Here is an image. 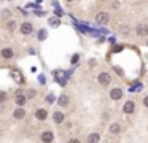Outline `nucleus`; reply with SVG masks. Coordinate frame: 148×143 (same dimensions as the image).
Listing matches in <instances>:
<instances>
[{
	"label": "nucleus",
	"instance_id": "1",
	"mask_svg": "<svg viewBox=\"0 0 148 143\" xmlns=\"http://www.w3.org/2000/svg\"><path fill=\"white\" fill-rule=\"evenodd\" d=\"M108 21H110V16H108V13H105V11H100V13L96 14V22L97 24H107Z\"/></svg>",
	"mask_w": 148,
	"mask_h": 143
},
{
	"label": "nucleus",
	"instance_id": "2",
	"mask_svg": "<svg viewBox=\"0 0 148 143\" xmlns=\"http://www.w3.org/2000/svg\"><path fill=\"white\" fill-rule=\"evenodd\" d=\"M97 80H99V83H100L102 86H107V84H110V80H112V78H110V75H108L107 72H102Z\"/></svg>",
	"mask_w": 148,
	"mask_h": 143
},
{
	"label": "nucleus",
	"instance_id": "3",
	"mask_svg": "<svg viewBox=\"0 0 148 143\" xmlns=\"http://www.w3.org/2000/svg\"><path fill=\"white\" fill-rule=\"evenodd\" d=\"M135 32H137V35H140V37H147L148 35V26L147 24H139L137 27H135Z\"/></svg>",
	"mask_w": 148,
	"mask_h": 143
},
{
	"label": "nucleus",
	"instance_id": "4",
	"mask_svg": "<svg viewBox=\"0 0 148 143\" xmlns=\"http://www.w3.org/2000/svg\"><path fill=\"white\" fill-rule=\"evenodd\" d=\"M32 29H34V27H32L30 22H22V24H21V34H22V35H29L32 32Z\"/></svg>",
	"mask_w": 148,
	"mask_h": 143
},
{
	"label": "nucleus",
	"instance_id": "5",
	"mask_svg": "<svg viewBox=\"0 0 148 143\" xmlns=\"http://www.w3.org/2000/svg\"><path fill=\"white\" fill-rule=\"evenodd\" d=\"M134 110H135V105H134V102H131V100H128V102L123 105V111L128 113V115H131Z\"/></svg>",
	"mask_w": 148,
	"mask_h": 143
},
{
	"label": "nucleus",
	"instance_id": "6",
	"mask_svg": "<svg viewBox=\"0 0 148 143\" xmlns=\"http://www.w3.org/2000/svg\"><path fill=\"white\" fill-rule=\"evenodd\" d=\"M110 97L113 100H120L121 97H123V91H121V89H118V88L112 89V91H110Z\"/></svg>",
	"mask_w": 148,
	"mask_h": 143
},
{
	"label": "nucleus",
	"instance_id": "7",
	"mask_svg": "<svg viewBox=\"0 0 148 143\" xmlns=\"http://www.w3.org/2000/svg\"><path fill=\"white\" fill-rule=\"evenodd\" d=\"M53 138H54V135H53V132H49V130H46V132L41 134V142L43 143H51Z\"/></svg>",
	"mask_w": 148,
	"mask_h": 143
},
{
	"label": "nucleus",
	"instance_id": "8",
	"mask_svg": "<svg viewBox=\"0 0 148 143\" xmlns=\"http://www.w3.org/2000/svg\"><path fill=\"white\" fill-rule=\"evenodd\" d=\"M46 116H48V113H46V110H43V108H38L37 111H35V118H37L38 121H45Z\"/></svg>",
	"mask_w": 148,
	"mask_h": 143
},
{
	"label": "nucleus",
	"instance_id": "9",
	"mask_svg": "<svg viewBox=\"0 0 148 143\" xmlns=\"http://www.w3.org/2000/svg\"><path fill=\"white\" fill-rule=\"evenodd\" d=\"M24 116H26V110L21 108V107H19V108H16V110L13 111V118H16V119H22Z\"/></svg>",
	"mask_w": 148,
	"mask_h": 143
},
{
	"label": "nucleus",
	"instance_id": "10",
	"mask_svg": "<svg viewBox=\"0 0 148 143\" xmlns=\"http://www.w3.org/2000/svg\"><path fill=\"white\" fill-rule=\"evenodd\" d=\"M53 119H54L56 124H62V123H64V113L54 111V115H53Z\"/></svg>",
	"mask_w": 148,
	"mask_h": 143
},
{
	"label": "nucleus",
	"instance_id": "11",
	"mask_svg": "<svg viewBox=\"0 0 148 143\" xmlns=\"http://www.w3.org/2000/svg\"><path fill=\"white\" fill-rule=\"evenodd\" d=\"M99 140H100V135L99 134H91L89 137H88V143H99Z\"/></svg>",
	"mask_w": 148,
	"mask_h": 143
},
{
	"label": "nucleus",
	"instance_id": "12",
	"mask_svg": "<svg viewBox=\"0 0 148 143\" xmlns=\"http://www.w3.org/2000/svg\"><path fill=\"white\" fill-rule=\"evenodd\" d=\"M57 103L61 107H67V105H69V95H61L59 100H57Z\"/></svg>",
	"mask_w": 148,
	"mask_h": 143
},
{
	"label": "nucleus",
	"instance_id": "13",
	"mask_svg": "<svg viewBox=\"0 0 148 143\" xmlns=\"http://www.w3.org/2000/svg\"><path fill=\"white\" fill-rule=\"evenodd\" d=\"M26 102H27V97H26V95H21V94L16 95V103H18L19 107H22Z\"/></svg>",
	"mask_w": 148,
	"mask_h": 143
},
{
	"label": "nucleus",
	"instance_id": "14",
	"mask_svg": "<svg viewBox=\"0 0 148 143\" xmlns=\"http://www.w3.org/2000/svg\"><path fill=\"white\" fill-rule=\"evenodd\" d=\"M110 134L112 135H116V134H120V124L118 123H113L110 126Z\"/></svg>",
	"mask_w": 148,
	"mask_h": 143
},
{
	"label": "nucleus",
	"instance_id": "15",
	"mask_svg": "<svg viewBox=\"0 0 148 143\" xmlns=\"http://www.w3.org/2000/svg\"><path fill=\"white\" fill-rule=\"evenodd\" d=\"M2 56L5 59H10V57H13V51H11L10 48H5V49H2Z\"/></svg>",
	"mask_w": 148,
	"mask_h": 143
},
{
	"label": "nucleus",
	"instance_id": "16",
	"mask_svg": "<svg viewBox=\"0 0 148 143\" xmlns=\"http://www.w3.org/2000/svg\"><path fill=\"white\" fill-rule=\"evenodd\" d=\"M7 29H8V30H14V29H16V22H14V21H8Z\"/></svg>",
	"mask_w": 148,
	"mask_h": 143
},
{
	"label": "nucleus",
	"instance_id": "17",
	"mask_svg": "<svg viewBox=\"0 0 148 143\" xmlns=\"http://www.w3.org/2000/svg\"><path fill=\"white\" fill-rule=\"evenodd\" d=\"M46 38V30H40L38 32V40H45Z\"/></svg>",
	"mask_w": 148,
	"mask_h": 143
},
{
	"label": "nucleus",
	"instance_id": "18",
	"mask_svg": "<svg viewBox=\"0 0 148 143\" xmlns=\"http://www.w3.org/2000/svg\"><path fill=\"white\" fill-rule=\"evenodd\" d=\"M5 100H7V92L0 91V103H2V102H5Z\"/></svg>",
	"mask_w": 148,
	"mask_h": 143
},
{
	"label": "nucleus",
	"instance_id": "19",
	"mask_svg": "<svg viewBox=\"0 0 148 143\" xmlns=\"http://www.w3.org/2000/svg\"><path fill=\"white\" fill-rule=\"evenodd\" d=\"M69 143H80V140H76V138H70V140H69Z\"/></svg>",
	"mask_w": 148,
	"mask_h": 143
},
{
	"label": "nucleus",
	"instance_id": "20",
	"mask_svg": "<svg viewBox=\"0 0 148 143\" xmlns=\"http://www.w3.org/2000/svg\"><path fill=\"white\" fill-rule=\"evenodd\" d=\"M76 61H78V54H75V56H73V59H72V62H73V64H75Z\"/></svg>",
	"mask_w": 148,
	"mask_h": 143
},
{
	"label": "nucleus",
	"instance_id": "21",
	"mask_svg": "<svg viewBox=\"0 0 148 143\" xmlns=\"http://www.w3.org/2000/svg\"><path fill=\"white\" fill-rule=\"evenodd\" d=\"M143 103H145V107L148 108V97H145V99H143Z\"/></svg>",
	"mask_w": 148,
	"mask_h": 143
},
{
	"label": "nucleus",
	"instance_id": "22",
	"mask_svg": "<svg viewBox=\"0 0 148 143\" xmlns=\"http://www.w3.org/2000/svg\"><path fill=\"white\" fill-rule=\"evenodd\" d=\"M2 14H3V16H10V11H8V10H5Z\"/></svg>",
	"mask_w": 148,
	"mask_h": 143
},
{
	"label": "nucleus",
	"instance_id": "23",
	"mask_svg": "<svg viewBox=\"0 0 148 143\" xmlns=\"http://www.w3.org/2000/svg\"><path fill=\"white\" fill-rule=\"evenodd\" d=\"M67 2H73V0H67Z\"/></svg>",
	"mask_w": 148,
	"mask_h": 143
}]
</instances>
